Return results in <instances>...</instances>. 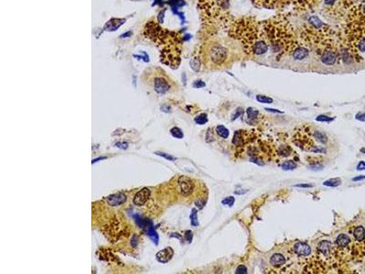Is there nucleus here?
Masks as SVG:
<instances>
[{
    "instance_id": "f257e3e1",
    "label": "nucleus",
    "mask_w": 365,
    "mask_h": 274,
    "mask_svg": "<svg viewBox=\"0 0 365 274\" xmlns=\"http://www.w3.org/2000/svg\"><path fill=\"white\" fill-rule=\"evenodd\" d=\"M228 35L238 41L247 54L260 56L269 50L261 22L253 17L234 19L228 26Z\"/></svg>"
},
{
    "instance_id": "f03ea898",
    "label": "nucleus",
    "mask_w": 365,
    "mask_h": 274,
    "mask_svg": "<svg viewBox=\"0 0 365 274\" xmlns=\"http://www.w3.org/2000/svg\"><path fill=\"white\" fill-rule=\"evenodd\" d=\"M269 49L278 54V59L285 55H292L299 46L298 37L289 19L278 15L261 22Z\"/></svg>"
},
{
    "instance_id": "7ed1b4c3",
    "label": "nucleus",
    "mask_w": 365,
    "mask_h": 274,
    "mask_svg": "<svg viewBox=\"0 0 365 274\" xmlns=\"http://www.w3.org/2000/svg\"><path fill=\"white\" fill-rule=\"evenodd\" d=\"M204 23L214 27L229 26L233 21L230 17V0H200L198 3Z\"/></svg>"
},
{
    "instance_id": "20e7f679",
    "label": "nucleus",
    "mask_w": 365,
    "mask_h": 274,
    "mask_svg": "<svg viewBox=\"0 0 365 274\" xmlns=\"http://www.w3.org/2000/svg\"><path fill=\"white\" fill-rule=\"evenodd\" d=\"M207 56L208 59L215 65H222L228 58L229 50L225 46L219 43H214L207 49Z\"/></svg>"
},
{
    "instance_id": "39448f33",
    "label": "nucleus",
    "mask_w": 365,
    "mask_h": 274,
    "mask_svg": "<svg viewBox=\"0 0 365 274\" xmlns=\"http://www.w3.org/2000/svg\"><path fill=\"white\" fill-rule=\"evenodd\" d=\"M253 3L261 7L267 8H280L289 4L294 0H251Z\"/></svg>"
},
{
    "instance_id": "423d86ee",
    "label": "nucleus",
    "mask_w": 365,
    "mask_h": 274,
    "mask_svg": "<svg viewBox=\"0 0 365 274\" xmlns=\"http://www.w3.org/2000/svg\"><path fill=\"white\" fill-rule=\"evenodd\" d=\"M179 191L182 196H189L194 190V183L187 177H181L178 179Z\"/></svg>"
},
{
    "instance_id": "0eeeda50",
    "label": "nucleus",
    "mask_w": 365,
    "mask_h": 274,
    "mask_svg": "<svg viewBox=\"0 0 365 274\" xmlns=\"http://www.w3.org/2000/svg\"><path fill=\"white\" fill-rule=\"evenodd\" d=\"M321 0H296L293 1L296 10L298 11H307L317 6Z\"/></svg>"
},
{
    "instance_id": "6e6552de",
    "label": "nucleus",
    "mask_w": 365,
    "mask_h": 274,
    "mask_svg": "<svg viewBox=\"0 0 365 274\" xmlns=\"http://www.w3.org/2000/svg\"><path fill=\"white\" fill-rule=\"evenodd\" d=\"M106 200L110 206H117L122 205L126 201V196L123 193L119 192V193H115V194H113V195L107 196Z\"/></svg>"
},
{
    "instance_id": "1a4fd4ad",
    "label": "nucleus",
    "mask_w": 365,
    "mask_h": 274,
    "mask_svg": "<svg viewBox=\"0 0 365 274\" xmlns=\"http://www.w3.org/2000/svg\"><path fill=\"white\" fill-rule=\"evenodd\" d=\"M150 195H151V191L148 188H146V187L142 188L135 195V196L133 198L134 205L139 206H143L148 200V198L150 197Z\"/></svg>"
},
{
    "instance_id": "9d476101",
    "label": "nucleus",
    "mask_w": 365,
    "mask_h": 274,
    "mask_svg": "<svg viewBox=\"0 0 365 274\" xmlns=\"http://www.w3.org/2000/svg\"><path fill=\"white\" fill-rule=\"evenodd\" d=\"M173 256V250L172 248L167 247L162 250H160L157 254H156V260H158L159 262L161 263H167L168 261L172 260Z\"/></svg>"
},
{
    "instance_id": "9b49d317",
    "label": "nucleus",
    "mask_w": 365,
    "mask_h": 274,
    "mask_svg": "<svg viewBox=\"0 0 365 274\" xmlns=\"http://www.w3.org/2000/svg\"><path fill=\"white\" fill-rule=\"evenodd\" d=\"M294 252L300 257H307L311 253V248L307 243L298 241L294 245Z\"/></svg>"
},
{
    "instance_id": "f8f14e48",
    "label": "nucleus",
    "mask_w": 365,
    "mask_h": 274,
    "mask_svg": "<svg viewBox=\"0 0 365 274\" xmlns=\"http://www.w3.org/2000/svg\"><path fill=\"white\" fill-rule=\"evenodd\" d=\"M170 89L167 81L163 78H156L155 80V90L159 94H164Z\"/></svg>"
},
{
    "instance_id": "ddd939ff",
    "label": "nucleus",
    "mask_w": 365,
    "mask_h": 274,
    "mask_svg": "<svg viewBox=\"0 0 365 274\" xmlns=\"http://www.w3.org/2000/svg\"><path fill=\"white\" fill-rule=\"evenodd\" d=\"M309 52H310L309 50L306 47V46L301 45V44L299 43V46H298L295 50L293 51V53H292L291 56H292L295 59H297V60H302V59H306V58L309 56Z\"/></svg>"
},
{
    "instance_id": "4468645a",
    "label": "nucleus",
    "mask_w": 365,
    "mask_h": 274,
    "mask_svg": "<svg viewBox=\"0 0 365 274\" xmlns=\"http://www.w3.org/2000/svg\"><path fill=\"white\" fill-rule=\"evenodd\" d=\"M132 218L134 219L136 224L140 227L141 229H144L145 231L152 226H154V223L148 219H144L142 218L141 216L138 215V214H135V215H132Z\"/></svg>"
},
{
    "instance_id": "2eb2a0df",
    "label": "nucleus",
    "mask_w": 365,
    "mask_h": 274,
    "mask_svg": "<svg viewBox=\"0 0 365 274\" xmlns=\"http://www.w3.org/2000/svg\"><path fill=\"white\" fill-rule=\"evenodd\" d=\"M270 264L274 267H280L282 266L285 262H286V259L283 255H281L280 253H276L274 255L271 256L270 258Z\"/></svg>"
},
{
    "instance_id": "dca6fc26",
    "label": "nucleus",
    "mask_w": 365,
    "mask_h": 274,
    "mask_svg": "<svg viewBox=\"0 0 365 274\" xmlns=\"http://www.w3.org/2000/svg\"><path fill=\"white\" fill-rule=\"evenodd\" d=\"M351 243V239L345 234H340L336 239V244L340 248H346Z\"/></svg>"
},
{
    "instance_id": "f3484780",
    "label": "nucleus",
    "mask_w": 365,
    "mask_h": 274,
    "mask_svg": "<svg viewBox=\"0 0 365 274\" xmlns=\"http://www.w3.org/2000/svg\"><path fill=\"white\" fill-rule=\"evenodd\" d=\"M318 249L320 252L322 253L323 255L328 256L329 253L330 252V249H331V243L328 240L321 241L318 245Z\"/></svg>"
},
{
    "instance_id": "a211bd4d",
    "label": "nucleus",
    "mask_w": 365,
    "mask_h": 274,
    "mask_svg": "<svg viewBox=\"0 0 365 274\" xmlns=\"http://www.w3.org/2000/svg\"><path fill=\"white\" fill-rule=\"evenodd\" d=\"M353 236L357 241H363L365 239V229L363 226L356 227L353 230Z\"/></svg>"
},
{
    "instance_id": "6ab92c4d",
    "label": "nucleus",
    "mask_w": 365,
    "mask_h": 274,
    "mask_svg": "<svg viewBox=\"0 0 365 274\" xmlns=\"http://www.w3.org/2000/svg\"><path fill=\"white\" fill-rule=\"evenodd\" d=\"M124 21H125L124 19H112V20H110L106 24L105 28H109L108 30H115L117 27H120Z\"/></svg>"
},
{
    "instance_id": "aec40b11",
    "label": "nucleus",
    "mask_w": 365,
    "mask_h": 274,
    "mask_svg": "<svg viewBox=\"0 0 365 274\" xmlns=\"http://www.w3.org/2000/svg\"><path fill=\"white\" fill-rule=\"evenodd\" d=\"M146 232H147V235L150 237V239H151L155 242V244L157 245V244H158V241H159V237H158V234H157L156 230H155V227H154V226L150 227V228L146 230Z\"/></svg>"
},
{
    "instance_id": "412c9836",
    "label": "nucleus",
    "mask_w": 365,
    "mask_h": 274,
    "mask_svg": "<svg viewBox=\"0 0 365 274\" xmlns=\"http://www.w3.org/2000/svg\"><path fill=\"white\" fill-rule=\"evenodd\" d=\"M341 184V180L340 178H330L323 182V185L326 187H336Z\"/></svg>"
},
{
    "instance_id": "4be33fe9",
    "label": "nucleus",
    "mask_w": 365,
    "mask_h": 274,
    "mask_svg": "<svg viewBox=\"0 0 365 274\" xmlns=\"http://www.w3.org/2000/svg\"><path fill=\"white\" fill-rule=\"evenodd\" d=\"M244 143L243 141V131H237L234 135L233 138V144L235 145H242Z\"/></svg>"
},
{
    "instance_id": "5701e85b",
    "label": "nucleus",
    "mask_w": 365,
    "mask_h": 274,
    "mask_svg": "<svg viewBox=\"0 0 365 274\" xmlns=\"http://www.w3.org/2000/svg\"><path fill=\"white\" fill-rule=\"evenodd\" d=\"M215 132H216V134L219 135V136H221L222 138H227L228 137V135H229V131L225 128V126H223V125H218V126H216V128H215Z\"/></svg>"
},
{
    "instance_id": "b1692460",
    "label": "nucleus",
    "mask_w": 365,
    "mask_h": 274,
    "mask_svg": "<svg viewBox=\"0 0 365 274\" xmlns=\"http://www.w3.org/2000/svg\"><path fill=\"white\" fill-rule=\"evenodd\" d=\"M190 66L193 70H195L196 72L199 71L200 67H201V60L198 57H194L191 60H190Z\"/></svg>"
},
{
    "instance_id": "393cba45",
    "label": "nucleus",
    "mask_w": 365,
    "mask_h": 274,
    "mask_svg": "<svg viewBox=\"0 0 365 274\" xmlns=\"http://www.w3.org/2000/svg\"><path fill=\"white\" fill-rule=\"evenodd\" d=\"M314 137L317 139V141H319V142L321 143V144H326V143L328 142V137L326 135V134H324L322 132L315 131V133H314Z\"/></svg>"
},
{
    "instance_id": "a878e982",
    "label": "nucleus",
    "mask_w": 365,
    "mask_h": 274,
    "mask_svg": "<svg viewBox=\"0 0 365 274\" xmlns=\"http://www.w3.org/2000/svg\"><path fill=\"white\" fill-rule=\"evenodd\" d=\"M195 122L197 124H199V125H203V124L207 123L208 122V118H207L206 113H201V114L197 115L196 117L195 118Z\"/></svg>"
},
{
    "instance_id": "bb28decb",
    "label": "nucleus",
    "mask_w": 365,
    "mask_h": 274,
    "mask_svg": "<svg viewBox=\"0 0 365 274\" xmlns=\"http://www.w3.org/2000/svg\"><path fill=\"white\" fill-rule=\"evenodd\" d=\"M281 168L283 170H293V169L297 168V164L291 160H289V161H286L281 164Z\"/></svg>"
},
{
    "instance_id": "cd10ccee",
    "label": "nucleus",
    "mask_w": 365,
    "mask_h": 274,
    "mask_svg": "<svg viewBox=\"0 0 365 274\" xmlns=\"http://www.w3.org/2000/svg\"><path fill=\"white\" fill-rule=\"evenodd\" d=\"M190 219H191V225L193 227H197L199 225L198 218H197V210L196 208L192 209V212H191V215H190Z\"/></svg>"
},
{
    "instance_id": "c85d7f7f",
    "label": "nucleus",
    "mask_w": 365,
    "mask_h": 274,
    "mask_svg": "<svg viewBox=\"0 0 365 274\" xmlns=\"http://www.w3.org/2000/svg\"><path fill=\"white\" fill-rule=\"evenodd\" d=\"M170 133H171V135L173 136L174 137V138H177V139H182V137H183V133L182 132V130L180 128H178V127L172 128Z\"/></svg>"
},
{
    "instance_id": "c756f323",
    "label": "nucleus",
    "mask_w": 365,
    "mask_h": 274,
    "mask_svg": "<svg viewBox=\"0 0 365 274\" xmlns=\"http://www.w3.org/2000/svg\"><path fill=\"white\" fill-rule=\"evenodd\" d=\"M256 99L257 102H259L261 103H272L273 102V100L271 98L265 95H256Z\"/></svg>"
},
{
    "instance_id": "7c9ffc66",
    "label": "nucleus",
    "mask_w": 365,
    "mask_h": 274,
    "mask_svg": "<svg viewBox=\"0 0 365 274\" xmlns=\"http://www.w3.org/2000/svg\"><path fill=\"white\" fill-rule=\"evenodd\" d=\"M247 115H248V117L250 118V119H256V117H257V115H258V111L256 109H254V108H247Z\"/></svg>"
},
{
    "instance_id": "2f4dec72",
    "label": "nucleus",
    "mask_w": 365,
    "mask_h": 274,
    "mask_svg": "<svg viewBox=\"0 0 365 274\" xmlns=\"http://www.w3.org/2000/svg\"><path fill=\"white\" fill-rule=\"evenodd\" d=\"M290 151L291 149L288 145H282L280 149V154H281L282 156H288V155H289Z\"/></svg>"
},
{
    "instance_id": "473e14b6",
    "label": "nucleus",
    "mask_w": 365,
    "mask_h": 274,
    "mask_svg": "<svg viewBox=\"0 0 365 274\" xmlns=\"http://www.w3.org/2000/svg\"><path fill=\"white\" fill-rule=\"evenodd\" d=\"M235 203V198L233 196H228V197H225V199H223L222 201V204L225 206H232Z\"/></svg>"
},
{
    "instance_id": "72a5a7b5",
    "label": "nucleus",
    "mask_w": 365,
    "mask_h": 274,
    "mask_svg": "<svg viewBox=\"0 0 365 274\" xmlns=\"http://www.w3.org/2000/svg\"><path fill=\"white\" fill-rule=\"evenodd\" d=\"M333 120H334V118H330V117H328L326 115H319L316 118V121H318V122H326V123L332 122Z\"/></svg>"
},
{
    "instance_id": "f704fd0d",
    "label": "nucleus",
    "mask_w": 365,
    "mask_h": 274,
    "mask_svg": "<svg viewBox=\"0 0 365 274\" xmlns=\"http://www.w3.org/2000/svg\"><path fill=\"white\" fill-rule=\"evenodd\" d=\"M155 154H157V155L163 156L164 158H165L166 160H169V161H174V160H175V157H173V156L170 155V154H168L163 153V152H155Z\"/></svg>"
},
{
    "instance_id": "c9c22d12",
    "label": "nucleus",
    "mask_w": 365,
    "mask_h": 274,
    "mask_svg": "<svg viewBox=\"0 0 365 274\" xmlns=\"http://www.w3.org/2000/svg\"><path fill=\"white\" fill-rule=\"evenodd\" d=\"M336 2H337V0H324V7H325V10L330 9L331 7H333V6L335 5Z\"/></svg>"
},
{
    "instance_id": "e433bc0d",
    "label": "nucleus",
    "mask_w": 365,
    "mask_h": 274,
    "mask_svg": "<svg viewBox=\"0 0 365 274\" xmlns=\"http://www.w3.org/2000/svg\"><path fill=\"white\" fill-rule=\"evenodd\" d=\"M236 273L237 274H247V269L246 266L244 265H239L238 267L237 268L236 270Z\"/></svg>"
},
{
    "instance_id": "4c0bfd02",
    "label": "nucleus",
    "mask_w": 365,
    "mask_h": 274,
    "mask_svg": "<svg viewBox=\"0 0 365 274\" xmlns=\"http://www.w3.org/2000/svg\"><path fill=\"white\" fill-rule=\"evenodd\" d=\"M243 113H244V111H243V109H242V108H240V107H239V108H238V109L236 110V112L233 114V116H232V119H231V120H232V121H234V120L238 119L239 116H241Z\"/></svg>"
},
{
    "instance_id": "58836bf2",
    "label": "nucleus",
    "mask_w": 365,
    "mask_h": 274,
    "mask_svg": "<svg viewBox=\"0 0 365 274\" xmlns=\"http://www.w3.org/2000/svg\"><path fill=\"white\" fill-rule=\"evenodd\" d=\"M250 162L258 164V165H264V164H265L264 161H262L261 159H259L257 156H251V157H250Z\"/></svg>"
},
{
    "instance_id": "ea45409f",
    "label": "nucleus",
    "mask_w": 365,
    "mask_h": 274,
    "mask_svg": "<svg viewBox=\"0 0 365 274\" xmlns=\"http://www.w3.org/2000/svg\"><path fill=\"white\" fill-rule=\"evenodd\" d=\"M211 128H209L208 129V131H207V133H206V141L207 142V143H210V142H213L214 140H215V136H214V135H213V133L211 132Z\"/></svg>"
},
{
    "instance_id": "a19ab883",
    "label": "nucleus",
    "mask_w": 365,
    "mask_h": 274,
    "mask_svg": "<svg viewBox=\"0 0 365 274\" xmlns=\"http://www.w3.org/2000/svg\"><path fill=\"white\" fill-rule=\"evenodd\" d=\"M184 239H185L186 241H188L189 243L192 242V240H193V233H192L191 230H186V231H185Z\"/></svg>"
},
{
    "instance_id": "79ce46f5",
    "label": "nucleus",
    "mask_w": 365,
    "mask_h": 274,
    "mask_svg": "<svg viewBox=\"0 0 365 274\" xmlns=\"http://www.w3.org/2000/svg\"><path fill=\"white\" fill-rule=\"evenodd\" d=\"M310 152H313V153H326V149L324 148H320L319 146H313L312 148L309 149Z\"/></svg>"
},
{
    "instance_id": "37998d69",
    "label": "nucleus",
    "mask_w": 365,
    "mask_h": 274,
    "mask_svg": "<svg viewBox=\"0 0 365 274\" xmlns=\"http://www.w3.org/2000/svg\"><path fill=\"white\" fill-rule=\"evenodd\" d=\"M296 187H300V188H311L314 186L311 184H298L295 186Z\"/></svg>"
},
{
    "instance_id": "c03bdc74",
    "label": "nucleus",
    "mask_w": 365,
    "mask_h": 274,
    "mask_svg": "<svg viewBox=\"0 0 365 274\" xmlns=\"http://www.w3.org/2000/svg\"><path fill=\"white\" fill-rule=\"evenodd\" d=\"M356 119L362 122H365V112H359L356 114Z\"/></svg>"
},
{
    "instance_id": "a18cd8bd",
    "label": "nucleus",
    "mask_w": 365,
    "mask_h": 274,
    "mask_svg": "<svg viewBox=\"0 0 365 274\" xmlns=\"http://www.w3.org/2000/svg\"><path fill=\"white\" fill-rule=\"evenodd\" d=\"M206 86V83L203 82L202 81H196V82H194V87L195 88H202V87H205Z\"/></svg>"
},
{
    "instance_id": "49530a36",
    "label": "nucleus",
    "mask_w": 365,
    "mask_h": 274,
    "mask_svg": "<svg viewBox=\"0 0 365 274\" xmlns=\"http://www.w3.org/2000/svg\"><path fill=\"white\" fill-rule=\"evenodd\" d=\"M137 244H138V238H137L136 235H133V237L132 239V246L133 247V248H136Z\"/></svg>"
},
{
    "instance_id": "de8ad7c7",
    "label": "nucleus",
    "mask_w": 365,
    "mask_h": 274,
    "mask_svg": "<svg viewBox=\"0 0 365 274\" xmlns=\"http://www.w3.org/2000/svg\"><path fill=\"white\" fill-rule=\"evenodd\" d=\"M116 146L119 147V148H122V149H127L128 148V144H126V143H117Z\"/></svg>"
},
{
    "instance_id": "09e8293b",
    "label": "nucleus",
    "mask_w": 365,
    "mask_h": 274,
    "mask_svg": "<svg viewBox=\"0 0 365 274\" xmlns=\"http://www.w3.org/2000/svg\"><path fill=\"white\" fill-rule=\"evenodd\" d=\"M357 170H365V162L361 161L357 165Z\"/></svg>"
},
{
    "instance_id": "8fccbe9b",
    "label": "nucleus",
    "mask_w": 365,
    "mask_h": 274,
    "mask_svg": "<svg viewBox=\"0 0 365 274\" xmlns=\"http://www.w3.org/2000/svg\"><path fill=\"white\" fill-rule=\"evenodd\" d=\"M196 205L197 207H199L201 209L205 206V202H202L201 200H197V201H196Z\"/></svg>"
},
{
    "instance_id": "3c124183",
    "label": "nucleus",
    "mask_w": 365,
    "mask_h": 274,
    "mask_svg": "<svg viewBox=\"0 0 365 274\" xmlns=\"http://www.w3.org/2000/svg\"><path fill=\"white\" fill-rule=\"evenodd\" d=\"M266 111H270V112H276V113H283V111H279V110H276V109H269V108H266Z\"/></svg>"
},
{
    "instance_id": "603ef678",
    "label": "nucleus",
    "mask_w": 365,
    "mask_h": 274,
    "mask_svg": "<svg viewBox=\"0 0 365 274\" xmlns=\"http://www.w3.org/2000/svg\"><path fill=\"white\" fill-rule=\"evenodd\" d=\"M363 179H365V177H354L352 178V180L353 181H359V180H363Z\"/></svg>"
},
{
    "instance_id": "864d4df0",
    "label": "nucleus",
    "mask_w": 365,
    "mask_h": 274,
    "mask_svg": "<svg viewBox=\"0 0 365 274\" xmlns=\"http://www.w3.org/2000/svg\"><path fill=\"white\" fill-rule=\"evenodd\" d=\"M103 159H106V157H99V158H97V159H93V160H92V164H94V163L98 162V161H99V160H103Z\"/></svg>"
},
{
    "instance_id": "5fc2aeb1",
    "label": "nucleus",
    "mask_w": 365,
    "mask_h": 274,
    "mask_svg": "<svg viewBox=\"0 0 365 274\" xmlns=\"http://www.w3.org/2000/svg\"><path fill=\"white\" fill-rule=\"evenodd\" d=\"M361 7H362V10H363V12L365 14V3H363V4H361Z\"/></svg>"
},
{
    "instance_id": "6e6d98bb",
    "label": "nucleus",
    "mask_w": 365,
    "mask_h": 274,
    "mask_svg": "<svg viewBox=\"0 0 365 274\" xmlns=\"http://www.w3.org/2000/svg\"><path fill=\"white\" fill-rule=\"evenodd\" d=\"M247 190H245V191H235V194H237V195H241V194H244V193H247Z\"/></svg>"
},
{
    "instance_id": "4d7b16f0",
    "label": "nucleus",
    "mask_w": 365,
    "mask_h": 274,
    "mask_svg": "<svg viewBox=\"0 0 365 274\" xmlns=\"http://www.w3.org/2000/svg\"><path fill=\"white\" fill-rule=\"evenodd\" d=\"M361 152H362V153H363V154H365V148H362V149H361Z\"/></svg>"
}]
</instances>
